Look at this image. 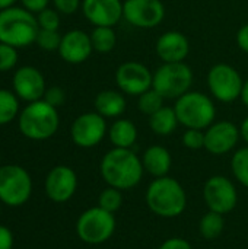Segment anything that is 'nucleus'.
Returning <instances> with one entry per match:
<instances>
[{
    "instance_id": "31",
    "label": "nucleus",
    "mask_w": 248,
    "mask_h": 249,
    "mask_svg": "<svg viewBox=\"0 0 248 249\" xmlns=\"http://www.w3.org/2000/svg\"><path fill=\"white\" fill-rule=\"evenodd\" d=\"M18 64V48L0 42V71H9Z\"/></svg>"
},
{
    "instance_id": "1",
    "label": "nucleus",
    "mask_w": 248,
    "mask_h": 249,
    "mask_svg": "<svg viewBox=\"0 0 248 249\" xmlns=\"http://www.w3.org/2000/svg\"><path fill=\"white\" fill-rule=\"evenodd\" d=\"M99 174L108 187L127 191L140 184L145 169L142 159L132 149L114 147L102 156Z\"/></svg>"
},
{
    "instance_id": "5",
    "label": "nucleus",
    "mask_w": 248,
    "mask_h": 249,
    "mask_svg": "<svg viewBox=\"0 0 248 249\" xmlns=\"http://www.w3.org/2000/svg\"><path fill=\"white\" fill-rule=\"evenodd\" d=\"M178 123L186 128L205 130L213 124L216 108L213 101L200 92H187L180 96L174 105Z\"/></svg>"
},
{
    "instance_id": "32",
    "label": "nucleus",
    "mask_w": 248,
    "mask_h": 249,
    "mask_svg": "<svg viewBox=\"0 0 248 249\" xmlns=\"http://www.w3.org/2000/svg\"><path fill=\"white\" fill-rule=\"evenodd\" d=\"M37 22L39 29H51V31H58L60 26V15L54 9H44L39 13H37Z\"/></svg>"
},
{
    "instance_id": "21",
    "label": "nucleus",
    "mask_w": 248,
    "mask_h": 249,
    "mask_svg": "<svg viewBox=\"0 0 248 249\" xmlns=\"http://www.w3.org/2000/svg\"><path fill=\"white\" fill-rule=\"evenodd\" d=\"M95 111L104 118H117L126 111V99L118 90H101L95 98Z\"/></svg>"
},
{
    "instance_id": "25",
    "label": "nucleus",
    "mask_w": 248,
    "mask_h": 249,
    "mask_svg": "<svg viewBox=\"0 0 248 249\" xmlns=\"http://www.w3.org/2000/svg\"><path fill=\"white\" fill-rule=\"evenodd\" d=\"M89 35H91V42L95 51L110 53L115 48L117 35L111 26H95Z\"/></svg>"
},
{
    "instance_id": "19",
    "label": "nucleus",
    "mask_w": 248,
    "mask_h": 249,
    "mask_svg": "<svg viewBox=\"0 0 248 249\" xmlns=\"http://www.w3.org/2000/svg\"><path fill=\"white\" fill-rule=\"evenodd\" d=\"M190 53V42L183 32L168 31L156 41V54L164 63H181Z\"/></svg>"
},
{
    "instance_id": "37",
    "label": "nucleus",
    "mask_w": 248,
    "mask_h": 249,
    "mask_svg": "<svg viewBox=\"0 0 248 249\" xmlns=\"http://www.w3.org/2000/svg\"><path fill=\"white\" fill-rule=\"evenodd\" d=\"M158 249H193L191 245L189 244V241H186L184 238H170L165 242L161 244V247Z\"/></svg>"
},
{
    "instance_id": "29",
    "label": "nucleus",
    "mask_w": 248,
    "mask_h": 249,
    "mask_svg": "<svg viewBox=\"0 0 248 249\" xmlns=\"http://www.w3.org/2000/svg\"><path fill=\"white\" fill-rule=\"evenodd\" d=\"M123 204V194L120 190L114 187H107L101 191L98 197V206L110 213H115L121 209Z\"/></svg>"
},
{
    "instance_id": "9",
    "label": "nucleus",
    "mask_w": 248,
    "mask_h": 249,
    "mask_svg": "<svg viewBox=\"0 0 248 249\" xmlns=\"http://www.w3.org/2000/svg\"><path fill=\"white\" fill-rule=\"evenodd\" d=\"M244 80L229 64H215L208 73V86L212 95L221 102H234L241 96Z\"/></svg>"
},
{
    "instance_id": "22",
    "label": "nucleus",
    "mask_w": 248,
    "mask_h": 249,
    "mask_svg": "<svg viewBox=\"0 0 248 249\" xmlns=\"http://www.w3.org/2000/svg\"><path fill=\"white\" fill-rule=\"evenodd\" d=\"M108 139L114 147L132 149L137 140V128L133 121L118 118L108 128Z\"/></svg>"
},
{
    "instance_id": "11",
    "label": "nucleus",
    "mask_w": 248,
    "mask_h": 249,
    "mask_svg": "<svg viewBox=\"0 0 248 249\" xmlns=\"http://www.w3.org/2000/svg\"><path fill=\"white\" fill-rule=\"evenodd\" d=\"M105 120L107 118L99 115L96 111L80 114L70 127L72 142L82 149L98 146L108 133Z\"/></svg>"
},
{
    "instance_id": "17",
    "label": "nucleus",
    "mask_w": 248,
    "mask_h": 249,
    "mask_svg": "<svg viewBox=\"0 0 248 249\" xmlns=\"http://www.w3.org/2000/svg\"><path fill=\"white\" fill-rule=\"evenodd\" d=\"M82 12L94 26L114 28L123 18L120 0H82Z\"/></svg>"
},
{
    "instance_id": "6",
    "label": "nucleus",
    "mask_w": 248,
    "mask_h": 249,
    "mask_svg": "<svg viewBox=\"0 0 248 249\" xmlns=\"http://www.w3.org/2000/svg\"><path fill=\"white\" fill-rule=\"evenodd\" d=\"M117 220L114 213L102 207H91L85 210L76 222L77 238L88 245H102L115 233Z\"/></svg>"
},
{
    "instance_id": "33",
    "label": "nucleus",
    "mask_w": 248,
    "mask_h": 249,
    "mask_svg": "<svg viewBox=\"0 0 248 249\" xmlns=\"http://www.w3.org/2000/svg\"><path fill=\"white\" fill-rule=\"evenodd\" d=\"M183 146L190 150L205 149V131L197 128H187L181 137Z\"/></svg>"
},
{
    "instance_id": "30",
    "label": "nucleus",
    "mask_w": 248,
    "mask_h": 249,
    "mask_svg": "<svg viewBox=\"0 0 248 249\" xmlns=\"http://www.w3.org/2000/svg\"><path fill=\"white\" fill-rule=\"evenodd\" d=\"M61 36L58 31H51V29H39L35 42L38 44L39 48L44 51H58Z\"/></svg>"
},
{
    "instance_id": "40",
    "label": "nucleus",
    "mask_w": 248,
    "mask_h": 249,
    "mask_svg": "<svg viewBox=\"0 0 248 249\" xmlns=\"http://www.w3.org/2000/svg\"><path fill=\"white\" fill-rule=\"evenodd\" d=\"M240 134L243 137V140L248 144V117L241 123V127H240Z\"/></svg>"
},
{
    "instance_id": "42",
    "label": "nucleus",
    "mask_w": 248,
    "mask_h": 249,
    "mask_svg": "<svg viewBox=\"0 0 248 249\" xmlns=\"http://www.w3.org/2000/svg\"><path fill=\"white\" fill-rule=\"evenodd\" d=\"M18 0H0V10H4V9H9L12 7Z\"/></svg>"
},
{
    "instance_id": "13",
    "label": "nucleus",
    "mask_w": 248,
    "mask_h": 249,
    "mask_svg": "<svg viewBox=\"0 0 248 249\" xmlns=\"http://www.w3.org/2000/svg\"><path fill=\"white\" fill-rule=\"evenodd\" d=\"M152 71L139 61H126L115 70V83L123 93L140 96L152 88Z\"/></svg>"
},
{
    "instance_id": "39",
    "label": "nucleus",
    "mask_w": 248,
    "mask_h": 249,
    "mask_svg": "<svg viewBox=\"0 0 248 249\" xmlns=\"http://www.w3.org/2000/svg\"><path fill=\"white\" fill-rule=\"evenodd\" d=\"M237 42H238V47L248 54V23L240 28L237 34Z\"/></svg>"
},
{
    "instance_id": "7",
    "label": "nucleus",
    "mask_w": 248,
    "mask_h": 249,
    "mask_svg": "<svg viewBox=\"0 0 248 249\" xmlns=\"http://www.w3.org/2000/svg\"><path fill=\"white\" fill-rule=\"evenodd\" d=\"M193 85V70L184 61L164 63L153 73L152 88L165 99H178Z\"/></svg>"
},
{
    "instance_id": "8",
    "label": "nucleus",
    "mask_w": 248,
    "mask_h": 249,
    "mask_svg": "<svg viewBox=\"0 0 248 249\" xmlns=\"http://www.w3.org/2000/svg\"><path fill=\"white\" fill-rule=\"evenodd\" d=\"M32 194V179L19 165L0 166V203L9 207L25 204Z\"/></svg>"
},
{
    "instance_id": "41",
    "label": "nucleus",
    "mask_w": 248,
    "mask_h": 249,
    "mask_svg": "<svg viewBox=\"0 0 248 249\" xmlns=\"http://www.w3.org/2000/svg\"><path fill=\"white\" fill-rule=\"evenodd\" d=\"M241 101H243V104L248 107V79L244 82V85H243V90H241Z\"/></svg>"
},
{
    "instance_id": "10",
    "label": "nucleus",
    "mask_w": 248,
    "mask_h": 249,
    "mask_svg": "<svg viewBox=\"0 0 248 249\" xmlns=\"http://www.w3.org/2000/svg\"><path fill=\"white\" fill-rule=\"evenodd\" d=\"M203 198L210 212L225 216L237 207L238 191L229 178L224 175H213L205 182Z\"/></svg>"
},
{
    "instance_id": "15",
    "label": "nucleus",
    "mask_w": 248,
    "mask_h": 249,
    "mask_svg": "<svg viewBox=\"0 0 248 249\" xmlns=\"http://www.w3.org/2000/svg\"><path fill=\"white\" fill-rule=\"evenodd\" d=\"M77 188L76 172L66 165L54 166L45 178V194L54 203L69 201Z\"/></svg>"
},
{
    "instance_id": "23",
    "label": "nucleus",
    "mask_w": 248,
    "mask_h": 249,
    "mask_svg": "<svg viewBox=\"0 0 248 249\" xmlns=\"http://www.w3.org/2000/svg\"><path fill=\"white\" fill-rule=\"evenodd\" d=\"M178 118L174 107H162L159 111L149 117V127L158 136H170L175 131L178 125Z\"/></svg>"
},
{
    "instance_id": "16",
    "label": "nucleus",
    "mask_w": 248,
    "mask_h": 249,
    "mask_svg": "<svg viewBox=\"0 0 248 249\" xmlns=\"http://www.w3.org/2000/svg\"><path fill=\"white\" fill-rule=\"evenodd\" d=\"M12 85L16 96L28 104L42 99L47 90L42 73L32 66L19 67L13 74Z\"/></svg>"
},
{
    "instance_id": "36",
    "label": "nucleus",
    "mask_w": 248,
    "mask_h": 249,
    "mask_svg": "<svg viewBox=\"0 0 248 249\" xmlns=\"http://www.w3.org/2000/svg\"><path fill=\"white\" fill-rule=\"evenodd\" d=\"M20 3H22V6H23L26 10H29L31 13L37 15V13H39L41 10H44V9L48 7L50 0H20Z\"/></svg>"
},
{
    "instance_id": "20",
    "label": "nucleus",
    "mask_w": 248,
    "mask_h": 249,
    "mask_svg": "<svg viewBox=\"0 0 248 249\" xmlns=\"http://www.w3.org/2000/svg\"><path fill=\"white\" fill-rule=\"evenodd\" d=\"M142 165L145 172L153 178L167 177L172 166V156L170 150L161 144L149 146L142 155Z\"/></svg>"
},
{
    "instance_id": "43",
    "label": "nucleus",
    "mask_w": 248,
    "mask_h": 249,
    "mask_svg": "<svg viewBox=\"0 0 248 249\" xmlns=\"http://www.w3.org/2000/svg\"><path fill=\"white\" fill-rule=\"evenodd\" d=\"M0 166H1V156H0Z\"/></svg>"
},
{
    "instance_id": "35",
    "label": "nucleus",
    "mask_w": 248,
    "mask_h": 249,
    "mask_svg": "<svg viewBox=\"0 0 248 249\" xmlns=\"http://www.w3.org/2000/svg\"><path fill=\"white\" fill-rule=\"evenodd\" d=\"M57 12L63 15H73L79 7H82V0H53Z\"/></svg>"
},
{
    "instance_id": "34",
    "label": "nucleus",
    "mask_w": 248,
    "mask_h": 249,
    "mask_svg": "<svg viewBox=\"0 0 248 249\" xmlns=\"http://www.w3.org/2000/svg\"><path fill=\"white\" fill-rule=\"evenodd\" d=\"M42 99H44L45 102H48L50 105L58 108V107H61V105L64 104V101H66V93H64V90H63L61 88H58V86H51V88H48V89L45 90Z\"/></svg>"
},
{
    "instance_id": "4",
    "label": "nucleus",
    "mask_w": 248,
    "mask_h": 249,
    "mask_svg": "<svg viewBox=\"0 0 248 249\" xmlns=\"http://www.w3.org/2000/svg\"><path fill=\"white\" fill-rule=\"evenodd\" d=\"M58 125L57 108L44 99L29 102L19 114V130L29 140H47L57 133Z\"/></svg>"
},
{
    "instance_id": "18",
    "label": "nucleus",
    "mask_w": 248,
    "mask_h": 249,
    "mask_svg": "<svg viewBox=\"0 0 248 249\" xmlns=\"http://www.w3.org/2000/svg\"><path fill=\"white\" fill-rule=\"evenodd\" d=\"M92 51L91 35L82 29H72L61 36L58 54L69 64H80L86 61Z\"/></svg>"
},
{
    "instance_id": "26",
    "label": "nucleus",
    "mask_w": 248,
    "mask_h": 249,
    "mask_svg": "<svg viewBox=\"0 0 248 249\" xmlns=\"http://www.w3.org/2000/svg\"><path fill=\"white\" fill-rule=\"evenodd\" d=\"M19 114V98L15 92L0 89V125L12 123Z\"/></svg>"
},
{
    "instance_id": "28",
    "label": "nucleus",
    "mask_w": 248,
    "mask_h": 249,
    "mask_svg": "<svg viewBox=\"0 0 248 249\" xmlns=\"http://www.w3.org/2000/svg\"><path fill=\"white\" fill-rule=\"evenodd\" d=\"M164 101H165V98L159 92H156L153 88H151L149 90H146L145 93H142L139 96L137 108L140 112L151 117L152 114H155L156 111H159L164 107Z\"/></svg>"
},
{
    "instance_id": "3",
    "label": "nucleus",
    "mask_w": 248,
    "mask_h": 249,
    "mask_svg": "<svg viewBox=\"0 0 248 249\" xmlns=\"http://www.w3.org/2000/svg\"><path fill=\"white\" fill-rule=\"evenodd\" d=\"M39 26L37 16L25 7L0 10V42L15 48H23L35 42Z\"/></svg>"
},
{
    "instance_id": "38",
    "label": "nucleus",
    "mask_w": 248,
    "mask_h": 249,
    "mask_svg": "<svg viewBox=\"0 0 248 249\" xmlns=\"http://www.w3.org/2000/svg\"><path fill=\"white\" fill-rule=\"evenodd\" d=\"M13 248V235L9 228L0 225V249Z\"/></svg>"
},
{
    "instance_id": "12",
    "label": "nucleus",
    "mask_w": 248,
    "mask_h": 249,
    "mask_svg": "<svg viewBox=\"0 0 248 249\" xmlns=\"http://www.w3.org/2000/svg\"><path fill=\"white\" fill-rule=\"evenodd\" d=\"M123 18L136 28L151 29L162 23L165 6L161 0H124Z\"/></svg>"
},
{
    "instance_id": "2",
    "label": "nucleus",
    "mask_w": 248,
    "mask_h": 249,
    "mask_svg": "<svg viewBox=\"0 0 248 249\" xmlns=\"http://www.w3.org/2000/svg\"><path fill=\"white\" fill-rule=\"evenodd\" d=\"M145 201L148 209L164 219L181 216L187 209V193L184 187L171 177L155 178L146 188Z\"/></svg>"
},
{
    "instance_id": "14",
    "label": "nucleus",
    "mask_w": 248,
    "mask_h": 249,
    "mask_svg": "<svg viewBox=\"0 0 248 249\" xmlns=\"http://www.w3.org/2000/svg\"><path fill=\"white\" fill-rule=\"evenodd\" d=\"M240 137V127L234 123H213L205 131V149L215 156H222L235 149Z\"/></svg>"
},
{
    "instance_id": "27",
    "label": "nucleus",
    "mask_w": 248,
    "mask_h": 249,
    "mask_svg": "<svg viewBox=\"0 0 248 249\" xmlns=\"http://www.w3.org/2000/svg\"><path fill=\"white\" fill-rule=\"evenodd\" d=\"M231 171L234 178L248 188V146L238 149L231 159Z\"/></svg>"
},
{
    "instance_id": "24",
    "label": "nucleus",
    "mask_w": 248,
    "mask_h": 249,
    "mask_svg": "<svg viewBox=\"0 0 248 249\" xmlns=\"http://www.w3.org/2000/svg\"><path fill=\"white\" fill-rule=\"evenodd\" d=\"M225 229V219L224 214H219L216 212H208L202 216L199 222V232L206 241H215L218 239Z\"/></svg>"
}]
</instances>
